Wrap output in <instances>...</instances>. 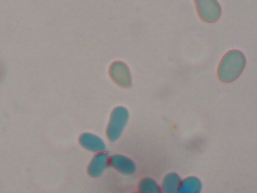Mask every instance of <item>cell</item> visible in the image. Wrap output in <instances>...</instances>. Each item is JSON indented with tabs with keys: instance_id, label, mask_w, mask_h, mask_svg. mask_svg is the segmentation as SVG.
I'll return each mask as SVG.
<instances>
[{
	"instance_id": "6da1fadb",
	"label": "cell",
	"mask_w": 257,
	"mask_h": 193,
	"mask_svg": "<svg viewBox=\"0 0 257 193\" xmlns=\"http://www.w3.org/2000/svg\"><path fill=\"white\" fill-rule=\"evenodd\" d=\"M245 64L246 59L241 51L230 50L223 56L219 64L218 76L223 81H233L241 74Z\"/></svg>"
},
{
	"instance_id": "52a82bcc",
	"label": "cell",
	"mask_w": 257,
	"mask_h": 193,
	"mask_svg": "<svg viewBox=\"0 0 257 193\" xmlns=\"http://www.w3.org/2000/svg\"><path fill=\"white\" fill-rule=\"evenodd\" d=\"M108 164H109L108 155L105 152H100L92 158L88 166V174L91 177H98L106 169Z\"/></svg>"
},
{
	"instance_id": "ba28073f",
	"label": "cell",
	"mask_w": 257,
	"mask_h": 193,
	"mask_svg": "<svg viewBox=\"0 0 257 193\" xmlns=\"http://www.w3.org/2000/svg\"><path fill=\"white\" fill-rule=\"evenodd\" d=\"M181 177L176 173H169L163 180L162 191L163 193H180Z\"/></svg>"
},
{
	"instance_id": "8992f818",
	"label": "cell",
	"mask_w": 257,
	"mask_h": 193,
	"mask_svg": "<svg viewBox=\"0 0 257 193\" xmlns=\"http://www.w3.org/2000/svg\"><path fill=\"white\" fill-rule=\"evenodd\" d=\"M109 164L116 171L124 175H131L136 172V164L134 161L122 155H113L109 158Z\"/></svg>"
},
{
	"instance_id": "30bf717a",
	"label": "cell",
	"mask_w": 257,
	"mask_h": 193,
	"mask_svg": "<svg viewBox=\"0 0 257 193\" xmlns=\"http://www.w3.org/2000/svg\"><path fill=\"white\" fill-rule=\"evenodd\" d=\"M141 193H163L162 187L152 178H144L139 185Z\"/></svg>"
},
{
	"instance_id": "7a4b0ae2",
	"label": "cell",
	"mask_w": 257,
	"mask_h": 193,
	"mask_svg": "<svg viewBox=\"0 0 257 193\" xmlns=\"http://www.w3.org/2000/svg\"><path fill=\"white\" fill-rule=\"evenodd\" d=\"M128 121V111L124 107H116L110 115L106 129V136L109 141H116L122 134Z\"/></svg>"
},
{
	"instance_id": "8fae6325",
	"label": "cell",
	"mask_w": 257,
	"mask_h": 193,
	"mask_svg": "<svg viewBox=\"0 0 257 193\" xmlns=\"http://www.w3.org/2000/svg\"><path fill=\"white\" fill-rule=\"evenodd\" d=\"M134 193H138V192H134Z\"/></svg>"
},
{
	"instance_id": "5b68a950",
	"label": "cell",
	"mask_w": 257,
	"mask_h": 193,
	"mask_svg": "<svg viewBox=\"0 0 257 193\" xmlns=\"http://www.w3.org/2000/svg\"><path fill=\"white\" fill-rule=\"evenodd\" d=\"M79 144L84 149L94 152V153L104 152L106 149L104 142L98 136L91 134V133L81 134L79 137Z\"/></svg>"
},
{
	"instance_id": "3957f363",
	"label": "cell",
	"mask_w": 257,
	"mask_h": 193,
	"mask_svg": "<svg viewBox=\"0 0 257 193\" xmlns=\"http://www.w3.org/2000/svg\"><path fill=\"white\" fill-rule=\"evenodd\" d=\"M195 2L198 12L203 20L214 22L219 18L221 8L216 0H195Z\"/></svg>"
},
{
	"instance_id": "277c9868",
	"label": "cell",
	"mask_w": 257,
	"mask_h": 193,
	"mask_svg": "<svg viewBox=\"0 0 257 193\" xmlns=\"http://www.w3.org/2000/svg\"><path fill=\"white\" fill-rule=\"evenodd\" d=\"M109 74L112 80L122 87H130L132 84L131 72L127 65L121 61H114L109 68Z\"/></svg>"
},
{
	"instance_id": "9c48e42d",
	"label": "cell",
	"mask_w": 257,
	"mask_h": 193,
	"mask_svg": "<svg viewBox=\"0 0 257 193\" xmlns=\"http://www.w3.org/2000/svg\"><path fill=\"white\" fill-rule=\"evenodd\" d=\"M201 189V181L197 177L191 176L182 180L180 186V193H200Z\"/></svg>"
}]
</instances>
